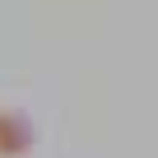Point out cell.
Listing matches in <instances>:
<instances>
[{"label": "cell", "mask_w": 158, "mask_h": 158, "mask_svg": "<svg viewBox=\"0 0 158 158\" xmlns=\"http://www.w3.org/2000/svg\"><path fill=\"white\" fill-rule=\"evenodd\" d=\"M37 149V126L19 107H0V158H28Z\"/></svg>", "instance_id": "obj_1"}]
</instances>
